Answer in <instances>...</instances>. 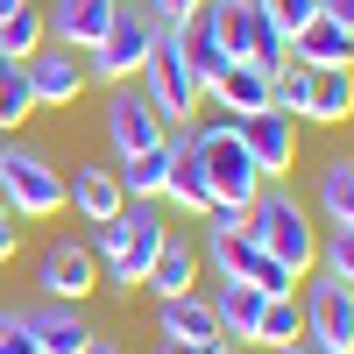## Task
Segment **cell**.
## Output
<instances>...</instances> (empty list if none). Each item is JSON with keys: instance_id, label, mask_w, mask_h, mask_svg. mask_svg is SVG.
I'll return each mask as SVG.
<instances>
[{"instance_id": "36", "label": "cell", "mask_w": 354, "mask_h": 354, "mask_svg": "<svg viewBox=\"0 0 354 354\" xmlns=\"http://www.w3.org/2000/svg\"><path fill=\"white\" fill-rule=\"evenodd\" d=\"M270 354H319L312 340H290V347H270Z\"/></svg>"}, {"instance_id": "14", "label": "cell", "mask_w": 354, "mask_h": 354, "mask_svg": "<svg viewBox=\"0 0 354 354\" xmlns=\"http://www.w3.org/2000/svg\"><path fill=\"white\" fill-rule=\"evenodd\" d=\"M113 8H121V0H50V8H43V28H50V43H64V50L85 57V50L106 43Z\"/></svg>"}, {"instance_id": "4", "label": "cell", "mask_w": 354, "mask_h": 354, "mask_svg": "<svg viewBox=\"0 0 354 354\" xmlns=\"http://www.w3.org/2000/svg\"><path fill=\"white\" fill-rule=\"evenodd\" d=\"M135 85H142V100L163 113V128H192V113H198V100H205V85L192 78L185 50H177V21H170V36H163L149 57H142Z\"/></svg>"}, {"instance_id": "9", "label": "cell", "mask_w": 354, "mask_h": 354, "mask_svg": "<svg viewBox=\"0 0 354 354\" xmlns=\"http://www.w3.org/2000/svg\"><path fill=\"white\" fill-rule=\"evenodd\" d=\"M106 142H113V156H142V149H156V142H170V128H163V113L142 100V85L128 78V85H106Z\"/></svg>"}, {"instance_id": "40", "label": "cell", "mask_w": 354, "mask_h": 354, "mask_svg": "<svg viewBox=\"0 0 354 354\" xmlns=\"http://www.w3.org/2000/svg\"><path fill=\"white\" fill-rule=\"evenodd\" d=\"M0 213H8V205H0Z\"/></svg>"}, {"instance_id": "18", "label": "cell", "mask_w": 354, "mask_h": 354, "mask_svg": "<svg viewBox=\"0 0 354 354\" xmlns=\"http://www.w3.org/2000/svg\"><path fill=\"white\" fill-rule=\"evenodd\" d=\"M64 198H71L93 227L113 220V213L128 205V192H121V177H113V163H78V170H71V185H64Z\"/></svg>"}, {"instance_id": "20", "label": "cell", "mask_w": 354, "mask_h": 354, "mask_svg": "<svg viewBox=\"0 0 354 354\" xmlns=\"http://www.w3.org/2000/svg\"><path fill=\"white\" fill-rule=\"evenodd\" d=\"M290 57L298 64H312V71H333V64H354V28H340V21H305L298 36H290Z\"/></svg>"}, {"instance_id": "39", "label": "cell", "mask_w": 354, "mask_h": 354, "mask_svg": "<svg viewBox=\"0 0 354 354\" xmlns=\"http://www.w3.org/2000/svg\"><path fill=\"white\" fill-rule=\"evenodd\" d=\"M0 149H8V128H0Z\"/></svg>"}, {"instance_id": "16", "label": "cell", "mask_w": 354, "mask_h": 354, "mask_svg": "<svg viewBox=\"0 0 354 354\" xmlns=\"http://www.w3.org/2000/svg\"><path fill=\"white\" fill-rule=\"evenodd\" d=\"M21 319H28V333H36V354H85V347L100 340L93 326H85V312H78V305H57V298L28 305Z\"/></svg>"}, {"instance_id": "19", "label": "cell", "mask_w": 354, "mask_h": 354, "mask_svg": "<svg viewBox=\"0 0 354 354\" xmlns=\"http://www.w3.org/2000/svg\"><path fill=\"white\" fill-rule=\"evenodd\" d=\"M262 290L255 283H227L220 277V290H213V319H220V340H234V347H255V319H262Z\"/></svg>"}, {"instance_id": "38", "label": "cell", "mask_w": 354, "mask_h": 354, "mask_svg": "<svg viewBox=\"0 0 354 354\" xmlns=\"http://www.w3.org/2000/svg\"><path fill=\"white\" fill-rule=\"evenodd\" d=\"M213 354H248V347H234V340H220V347H213Z\"/></svg>"}, {"instance_id": "24", "label": "cell", "mask_w": 354, "mask_h": 354, "mask_svg": "<svg viewBox=\"0 0 354 354\" xmlns=\"http://www.w3.org/2000/svg\"><path fill=\"white\" fill-rule=\"evenodd\" d=\"M142 283H149L156 298H177V290H192V283H198V248H185V241L170 234L163 255L149 262V277H142Z\"/></svg>"}, {"instance_id": "17", "label": "cell", "mask_w": 354, "mask_h": 354, "mask_svg": "<svg viewBox=\"0 0 354 354\" xmlns=\"http://www.w3.org/2000/svg\"><path fill=\"white\" fill-rule=\"evenodd\" d=\"M163 198L177 205V213L205 220L213 213V185H205V170L192 156V128H170V177H163Z\"/></svg>"}, {"instance_id": "35", "label": "cell", "mask_w": 354, "mask_h": 354, "mask_svg": "<svg viewBox=\"0 0 354 354\" xmlns=\"http://www.w3.org/2000/svg\"><path fill=\"white\" fill-rule=\"evenodd\" d=\"M156 354H198V347H185V340H156Z\"/></svg>"}, {"instance_id": "22", "label": "cell", "mask_w": 354, "mask_h": 354, "mask_svg": "<svg viewBox=\"0 0 354 354\" xmlns=\"http://www.w3.org/2000/svg\"><path fill=\"white\" fill-rule=\"evenodd\" d=\"M205 100H220L227 113H262V106H270V71H255V64H227L213 85H205Z\"/></svg>"}, {"instance_id": "23", "label": "cell", "mask_w": 354, "mask_h": 354, "mask_svg": "<svg viewBox=\"0 0 354 354\" xmlns=\"http://www.w3.org/2000/svg\"><path fill=\"white\" fill-rule=\"evenodd\" d=\"M43 43H50L43 8H36V0H15V8L0 15V57H8V64H28V57H36Z\"/></svg>"}, {"instance_id": "21", "label": "cell", "mask_w": 354, "mask_h": 354, "mask_svg": "<svg viewBox=\"0 0 354 354\" xmlns=\"http://www.w3.org/2000/svg\"><path fill=\"white\" fill-rule=\"evenodd\" d=\"M305 121H354V64H333V71H312L305 85Z\"/></svg>"}, {"instance_id": "34", "label": "cell", "mask_w": 354, "mask_h": 354, "mask_svg": "<svg viewBox=\"0 0 354 354\" xmlns=\"http://www.w3.org/2000/svg\"><path fill=\"white\" fill-rule=\"evenodd\" d=\"M156 8H163L170 21H192V15H198V0H156Z\"/></svg>"}, {"instance_id": "33", "label": "cell", "mask_w": 354, "mask_h": 354, "mask_svg": "<svg viewBox=\"0 0 354 354\" xmlns=\"http://www.w3.org/2000/svg\"><path fill=\"white\" fill-rule=\"evenodd\" d=\"M319 15L340 21V28H354V0H319Z\"/></svg>"}, {"instance_id": "8", "label": "cell", "mask_w": 354, "mask_h": 354, "mask_svg": "<svg viewBox=\"0 0 354 354\" xmlns=\"http://www.w3.org/2000/svg\"><path fill=\"white\" fill-rule=\"evenodd\" d=\"M298 312H305V340H312L319 354H354V290H347L340 277L319 270V277L305 283Z\"/></svg>"}, {"instance_id": "26", "label": "cell", "mask_w": 354, "mask_h": 354, "mask_svg": "<svg viewBox=\"0 0 354 354\" xmlns=\"http://www.w3.org/2000/svg\"><path fill=\"white\" fill-rule=\"evenodd\" d=\"M319 213L333 227H354V156H333L319 170Z\"/></svg>"}, {"instance_id": "2", "label": "cell", "mask_w": 354, "mask_h": 354, "mask_svg": "<svg viewBox=\"0 0 354 354\" xmlns=\"http://www.w3.org/2000/svg\"><path fill=\"white\" fill-rule=\"evenodd\" d=\"M241 234H248L255 248H270L290 277H305L312 262H319V227L305 220V205L290 198L283 185H262V192L248 198V227H241Z\"/></svg>"}, {"instance_id": "25", "label": "cell", "mask_w": 354, "mask_h": 354, "mask_svg": "<svg viewBox=\"0 0 354 354\" xmlns=\"http://www.w3.org/2000/svg\"><path fill=\"white\" fill-rule=\"evenodd\" d=\"M113 177H121L128 198H163V177H170V142H156V149H142L128 163H113Z\"/></svg>"}, {"instance_id": "1", "label": "cell", "mask_w": 354, "mask_h": 354, "mask_svg": "<svg viewBox=\"0 0 354 354\" xmlns=\"http://www.w3.org/2000/svg\"><path fill=\"white\" fill-rule=\"evenodd\" d=\"M163 36H170V15L156 8V0H121V8H113L106 43L85 50V78H100V85H128V78L142 71V57H149Z\"/></svg>"}, {"instance_id": "5", "label": "cell", "mask_w": 354, "mask_h": 354, "mask_svg": "<svg viewBox=\"0 0 354 354\" xmlns=\"http://www.w3.org/2000/svg\"><path fill=\"white\" fill-rule=\"evenodd\" d=\"M192 156H198V170H205V185H213V205H241V213H248V198L262 192V170L248 163V149H241V135H234V121L192 128Z\"/></svg>"}, {"instance_id": "29", "label": "cell", "mask_w": 354, "mask_h": 354, "mask_svg": "<svg viewBox=\"0 0 354 354\" xmlns=\"http://www.w3.org/2000/svg\"><path fill=\"white\" fill-rule=\"evenodd\" d=\"M255 15H262V21H270L277 36L290 43V36L305 28V21H319V0H255Z\"/></svg>"}, {"instance_id": "10", "label": "cell", "mask_w": 354, "mask_h": 354, "mask_svg": "<svg viewBox=\"0 0 354 354\" xmlns=\"http://www.w3.org/2000/svg\"><path fill=\"white\" fill-rule=\"evenodd\" d=\"M121 227H128V248H121V262H106V277H113V290H128L149 277V262L163 255V241H170V227H163V213H156V198H128L121 205Z\"/></svg>"}, {"instance_id": "32", "label": "cell", "mask_w": 354, "mask_h": 354, "mask_svg": "<svg viewBox=\"0 0 354 354\" xmlns=\"http://www.w3.org/2000/svg\"><path fill=\"white\" fill-rule=\"evenodd\" d=\"M15 241H21V227H15V213H0V262H15Z\"/></svg>"}, {"instance_id": "13", "label": "cell", "mask_w": 354, "mask_h": 354, "mask_svg": "<svg viewBox=\"0 0 354 354\" xmlns=\"http://www.w3.org/2000/svg\"><path fill=\"white\" fill-rule=\"evenodd\" d=\"M36 283H43V298L78 305L85 290H100V255L85 248V241H50L43 262H36Z\"/></svg>"}, {"instance_id": "37", "label": "cell", "mask_w": 354, "mask_h": 354, "mask_svg": "<svg viewBox=\"0 0 354 354\" xmlns=\"http://www.w3.org/2000/svg\"><path fill=\"white\" fill-rule=\"evenodd\" d=\"M85 354H121V347H113V340H93V347H85Z\"/></svg>"}, {"instance_id": "31", "label": "cell", "mask_w": 354, "mask_h": 354, "mask_svg": "<svg viewBox=\"0 0 354 354\" xmlns=\"http://www.w3.org/2000/svg\"><path fill=\"white\" fill-rule=\"evenodd\" d=\"M0 354H36V333L21 312H0Z\"/></svg>"}, {"instance_id": "28", "label": "cell", "mask_w": 354, "mask_h": 354, "mask_svg": "<svg viewBox=\"0 0 354 354\" xmlns=\"http://www.w3.org/2000/svg\"><path fill=\"white\" fill-rule=\"evenodd\" d=\"M28 113H36V100H28V78H21V64H8V57H0V128L28 121Z\"/></svg>"}, {"instance_id": "15", "label": "cell", "mask_w": 354, "mask_h": 354, "mask_svg": "<svg viewBox=\"0 0 354 354\" xmlns=\"http://www.w3.org/2000/svg\"><path fill=\"white\" fill-rule=\"evenodd\" d=\"M156 333L163 340H185L198 354L220 347V319H213V298H198V290H177V298H156Z\"/></svg>"}, {"instance_id": "30", "label": "cell", "mask_w": 354, "mask_h": 354, "mask_svg": "<svg viewBox=\"0 0 354 354\" xmlns=\"http://www.w3.org/2000/svg\"><path fill=\"white\" fill-rule=\"evenodd\" d=\"M319 262H326V277H340L354 290V227H333L326 241H319Z\"/></svg>"}, {"instance_id": "27", "label": "cell", "mask_w": 354, "mask_h": 354, "mask_svg": "<svg viewBox=\"0 0 354 354\" xmlns=\"http://www.w3.org/2000/svg\"><path fill=\"white\" fill-rule=\"evenodd\" d=\"M290 340H305V312H298V290L270 298V305H262V319H255V347H290Z\"/></svg>"}, {"instance_id": "6", "label": "cell", "mask_w": 354, "mask_h": 354, "mask_svg": "<svg viewBox=\"0 0 354 354\" xmlns=\"http://www.w3.org/2000/svg\"><path fill=\"white\" fill-rule=\"evenodd\" d=\"M0 205H8L15 220H50V213H64V177H57V163L8 142V149H0Z\"/></svg>"}, {"instance_id": "11", "label": "cell", "mask_w": 354, "mask_h": 354, "mask_svg": "<svg viewBox=\"0 0 354 354\" xmlns=\"http://www.w3.org/2000/svg\"><path fill=\"white\" fill-rule=\"evenodd\" d=\"M234 135H241L248 163L262 170V185H270V177H283L290 163H298V121H290V113H277V106L241 113V121H234Z\"/></svg>"}, {"instance_id": "12", "label": "cell", "mask_w": 354, "mask_h": 354, "mask_svg": "<svg viewBox=\"0 0 354 354\" xmlns=\"http://www.w3.org/2000/svg\"><path fill=\"white\" fill-rule=\"evenodd\" d=\"M21 78H28V100H36V106H71L85 85H93V78H85V57L64 50V43H43L21 64Z\"/></svg>"}, {"instance_id": "3", "label": "cell", "mask_w": 354, "mask_h": 354, "mask_svg": "<svg viewBox=\"0 0 354 354\" xmlns=\"http://www.w3.org/2000/svg\"><path fill=\"white\" fill-rule=\"evenodd\" d=\"M198 21L220 36L227 64H255V71H277L283 57H290V43H283L277 28L255 15V0H198Z\"/></svg>"}, {"instance_id": "7", "label": "cell", "mask_w": 354, "mask_h": 354, "mask_svg": "<svg viewBox=\"0 0 354 354\" xmlns=\"http://www.w3.org/2000/svg\"><path fill=\"white\" fill-rule=\"evenodd\" d=\"M205 262H213L227 283H255L262 298H283V290H298V277H290L270 248H255L241 227H234V234H213V227H205Z\"/></svg>"}]
</instances>
